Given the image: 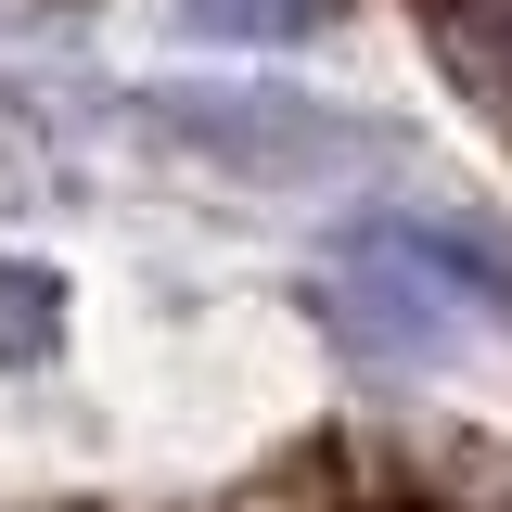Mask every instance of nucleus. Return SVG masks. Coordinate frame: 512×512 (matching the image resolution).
<instances>
[{"label":"nucleus","instance_id":"nucleus-1","mask_svg":"<svg viewBox=\"0 0 512 512\" xmlns=\"http://www.w3.org/2000/svg\"><path fill=\"white\" fill-rule=\"evenodd\" d=\"M320 308L384 372H448L512 333V269L461 231H423V218H359L320 269Z\"/></svg>","mask_w":512,"mask_h":512},{"label":"nucleus","instance_id":"nucleus-2","mask_svg":"<svg viewBox=\"0 0 512 512\" xmlns=\"http://www.w3.org/2000/svg\"><path fill=\"white\" fill-rule=\"evenodd\" d=\"M128 128L141 141H167L192 154L205 180L231 192H269V205H295V192H346L397 167V128H359L308 103V90H218V77H167V90H128Z\"/></svg>","mask_w":512,"mask_h":512},{"label":"nucleus","instance_id":"nucleus-3","mask_svg":"<svg viewBox=\"0 0 512 512\" xmlns=\"http://www.w3.org/2000/svg\"><path fill=\"white\" fill-rule=\"evenodd\" d=\"M52 346H64V269L0 256V372H39Z\"/></svg>","mask_w":512,"mask_h":512},{"label":"nucleus","instance_id":"nucleus-4","mask_svg":"<svg viewBox=\"0 0 512 512\" xmlns=\"http://www.w3.org/2000/svg\"><path fill=\"white\" fill-rule=\"evenodd\" d=\"M192 39H218V52H269V39H320L333 26V0H167Z\"/></svg>","mask_w":512,"mask_h":512}]
</instances>
